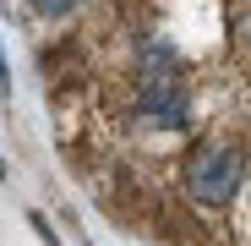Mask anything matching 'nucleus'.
I'll list each match as a JSON object with an SVG mask.
<instances>
[{
    "mask_svg": "<svg viewBox=\"0 0 251 246\" xmlns=\"http://www.w3.org/2000/svg\"><path fill=\"white\" fill-rule=\"evenodd\" d=\"M27 6H33L38 17H71V11L82 6V0H27Z\"/></svg>",
    "mask_w": 251,
    "mask_h": 246,
    "instance_id": "7ed1b4c3",
    "label": "nucleus"
},
{
    "mask_svg": "<svg viewBox=\"0 0 251 246\" xmlns=\"http://www.w3.org/2000/svg\"><path fill=\"white\" fill-rule=\"evenodd\" d=\"M186 181H191V197H197V202H207V208H224V202L240 191V153L224 148V142L197 148Z\"/></svg>",
    "mask_w": 251,
    "mask_h": 246,
    "instance_id": "f03ea898",
    "label": "nucleus"
},
{
    "mask_svg": "<svg viewBox=\"0 0 251 246\" xmlns=\"http://www.w3.org/2000/svg\"><path fill=\"white\" fill-rule=\"evenodd\" d=\"M137 109L153 126H186V93H180V55L170 44H148L137 71Z\"/></svg>",
    "mask_w": 251,
    "mask_h": 246,
    "instance_id": "f257e3e1",
    "label": "nucleus"
}]
</instances>
